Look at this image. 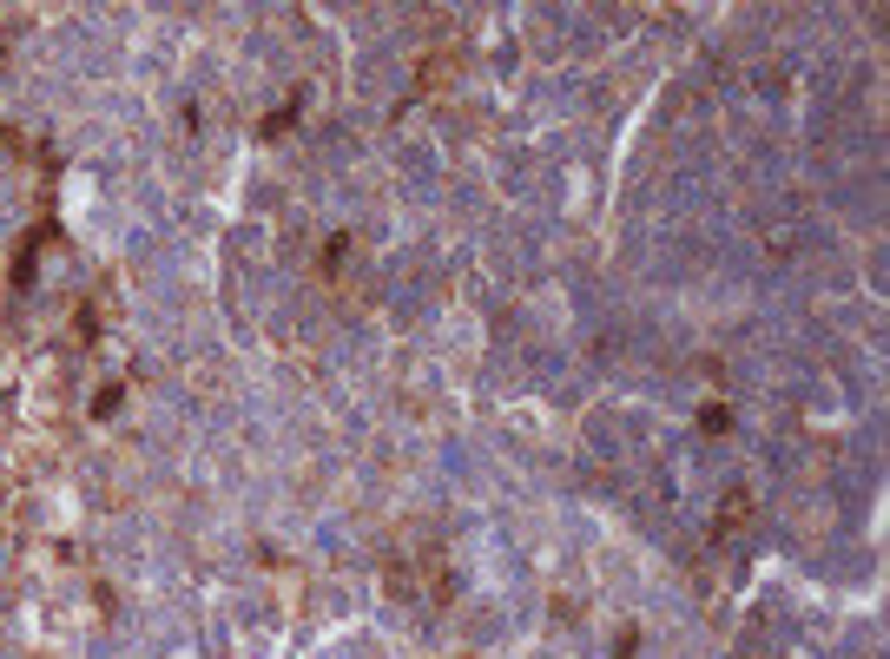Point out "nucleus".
<instances>
[]
</instances>
